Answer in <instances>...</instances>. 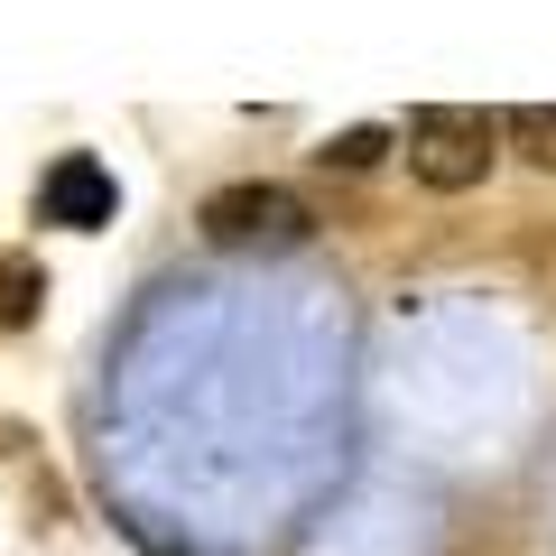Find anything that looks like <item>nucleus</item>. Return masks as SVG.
I'll use <instances>...</instances> for the list:
<instances>
[{"label": "nucleus", "mask_w": 556, "mask_h": 556, "mask_svg": "<svg viewBox=\"0 0 556 556\" xmlns=\"http://www.w3.org/2000/svg\"><path fill=\"white\" fill-rule=\"evenodd\" d=\"M399 149H408V177L427 186V195H473V186L492 177V159H501V130L473 102H427V112H408Z\"/></svg>", "instance_id": "1"}, {"label": "nucleus", "mask_w": 556, "mask_h": 556, "mask_svg": "<svg viewBox=\"0 0 556 556\" xmlns=\"http://www.w3.org/2000/svg\"><path fill=\"white\" fill-rule=\"evenodd\" d=\"M195 223H204V241H214V251H306V241H316L306 195H298V186H278V177L214 186Z\"/></svg>", "instance_id": "2"}, {"label": "nucleus", "mask_w": 556, "mask_h": 556, "mask_svg": "<svg viewBox=\"0 0 556 556\" xmlns=\"http://www.w3.org/2000/svg\"><path fill=\"white\" fill-rule=\"evenodd\" d=\"M38 214H47V223H65V232H102V223L121 214L112 167H102V159H84V149H65V159L47 167V186H38Z\"/></svg>", "instance_id": "3"}, {"label": "nucleus", "mask_w": 556, "mask_h": 556, "mask_svg": "<svg viewBox=\"0 0 556 556\" xmlns=\"http://www.w3.org/2000/svg\"><path fill=\"white\" fill-rule=\"evenodd\" d=\"M492 130L510 139L529 167H547V177H556V102H519V112H492Z\"/></svg>", "instance_id": "4"}, {"label": "nucleus", "mask_w": 556, "mask_h": 556, "mask_svg": "<svg viewBox=\"0 0 556 556\" xmlns=\"http://www.w3.org/2000/svg\"><path fill=\"white\" fill-rule=\"evenodd\" d=\"M38 298H47V269L28 251H0V334H20L38 316Z\"/></svg>", "instance_id": "5"}, {"label": "nucleus", "mask_w": 556, "mask_h": 556, "mask_svg": "<svg viewBox=\"0 0 556 556\" xmlns=\"http://www.w3.org/2000/svg\"><path fill=\"white\" fill-rule=\"evenodd\" d=\"M390 149H399V130H380V121H353V130H334V139H325L316 159H325V167H343V177H362V167H380Z\"/></svg>", "instance_id": "6"}]
</instances>
